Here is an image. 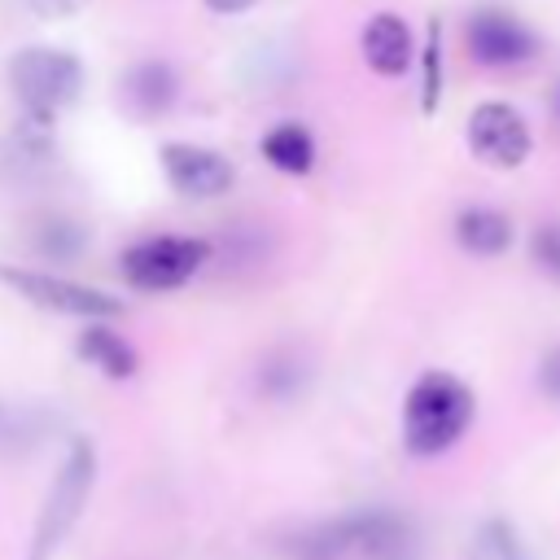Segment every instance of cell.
Returning a JSON list of instances; mask_svg holds the SVG:
<instances>
[{
    "instance_id": "8fae6325",
    "label": "cell",
    "mask_w": 560,
    "mask_h": 560,
    "mask_svg": "<svg viewBox=\"0 0 560 560\" xmlns=\"http://www.w3.org/2000/svg\"><path fill=\"white\" fill-rule=\"evenodd\" d=\"M363 61L385 74V79H398L407 74L411 57H416V39H411V26L398 18V13H376L368 26H363Z\"/></svg>"
},
{
    "instance_id": "6da1fadb",
    "label": "cell",
    "mask_w": 560,
    "mask_h": 560,
    "mask_svg": "<svg viewBox=\"0 0 560 560\" xmlns=\"http://www.w3.org/2000/svg\"><path fill=\"white\" fill-rule=\"evenodd\" d=\"M472 424V389L451 372H424L402 402V446L411 455L451 451Z\"/></svg>"
},
{
    "instance_id": "8992f818",
    "label": "cell",
    "mask_w": 560,
    "mask_h": 560,
    "mask_svg": "<svg viewBox=\"0 0 560 560\" xmlns=\"http://www.w3.org/2000/svg\"><path fill=\"white\" fill-rule=\"evenodd\" d=\"M464 48L477 66L508 70V66H525L538 52V35L508 9H477L464 22Z\"/></svg>"
},
{
    "instance_id": "44dd1931",
    "label": "cell",
    "mask_w": 560,
    "mask_h": 560,
    "mask_svg": "<svg viewBox=\"0 0 560 560\" xmlns=\"http://www.w3.org/2000/svg\"><path fill=\"white\" fill-rule=\"evenodd\" d=\"M206 4H210L214 13H228V18H232V13H245L254 0H206Z\"/></svg>"
},
{
    "instance_id": "ffe728a7",
    "label": "cell",
    "mask_w": 560,
    "mask_h": 560,
    "mask_svg": "<svg viewBox=\"0 0 560 560\" xmlns=\"http://www.w3.org/2000/svg\"><path fill=\"white\" fill-rule=\"evenodd\" d=\"M39 18H48V22H61V18H74V13H83L88 9V0H26Z\"/></svg>"
},
{
    "instance_id": "9c48e42d",
    "label": "cell",
    "mask_w": 560,
    "mask_h": 560,
    "mask_svg": "<svg viewBox=\"0 0 560 560\" xmlns=\"http://www.w3.org/2000/svg\"><path fill=\"white\" fill-rule=\"evenodd\" d=\"M337 525H341L346 551H359L363 560H416V534L398 512L372 508V512L346 516Z\"/></svg>"
},
{
    "instance_id": "5bb4252c",
    "label": "cell",
    "mask_w": 560,
    "mask_h": 560,
    "mask_svg": "<svg viewBox=\"0 0 560 560\" xmlns=\"http://www.w3.org/2000/svg\"><path fill=\"white\" fill-rule=\"evenodd\" d=\"M79 354H83L92 368H101L109 381L136 376V350L122 341V332H114V328H105V324H88V328H83Z\"/></svg>"
},
{
    "instance_id": "ac0fdd59",
    "label": "cell",
    "mask_w": 560,
    "mask_h": 560,
    "mask_svg": "<svg viewBox=\"0 0 560 560\" xmlns=\"http://www.w3.org/2000/svg\"><path fill=\"white\" fill-rule=\"evenodd\" d=\"M534 262L560 280V223H538L534 232Z\"/></svg>"
},
{
    "instance_id": "30bf717a",
    "label": "cell",
    "mask_w": 560,
    "mask_h": 560,
    "mask_svg": "<svg viewBox=\"0 0 560 560\" xmlns=\"http://www.w3.org/2000/svg\"><path fill=\"white\" fill-rule=\"evenodd\" d=\"M118 92H122V105H127L136 118H158V114H166V109L175 105V96H179V74H175L171 61L149 57V61H136V66L122 74Z\"/></svg>"
},
{
    "instance_id": "5b68a950",
    "label": "cell",
    "mask_w": 560,
    "mask_h": 560,
    "mask_svg": "<svg viewBox=\"0 0 560 560\" xmlns=\"http://www.w3.org/2000/svg\"><path fill=\"white\" fill-rule=\"evenodd\" d=\"M0 284H9L13 293H22L26 302H35L44 311L74 315V319H109L122 311L118 298L88 289V284H74V280L52 276V271H35V267H4L0 262Z\"/></svg>"
},
{
    "instance_id": "52a82bcc",
    "label": "cell",
    "mask_w": 560,
    "mask_h": 560,
    "mask_svg": "<svg viewBox=\"0 0 560 560\" xmlns=\"http://www.w3.org/2000/svg\"><path fill=\"white\" fill-rule=\"evenodd\" d=\"M468 149L477 162H486L494 171H512L529 158V127L512 105L481 101L468 114Z\"/></svg>"
},
{
    "instance_id": "9a60e30c",
    "label": "cell",
    "mask_w": 560,
    "mask_h": 560,
    "mask_svg": "<svg viewBox=\"0 0 560 560\" xmlns=\"http://www.w3.org/2000/svg\"><path fill=\"white\" fill-rule=\"evenodd\" d=\"M302 376H306V368L298 363V354H271L267 363H262V372H258V389L262 394H271V398H293V394H302Z\"/></svg>"
},
{
    "instance_id": "7402d4cb",
    "label": "cell",
    "mask_w": 560,
    "mask_h": 560,
    "mask_svg": "<svg viewBox=\"0 0 560 560\" xmlns=\"http://www.w3.org/2000/svg\"><path fill=\"white\" fill-rule=\"evenodd\" d=\"M551 122L560 127V79L551 83Z\"/></svg>"
},
{
    "instance_id": "ba28073f",
    "label": "cell",
    "mask_w": 560,
    "mask_h": 560,
    "mask_svg": "<svg viewBox=\"0 0 560 560\" xmlns=\"http://www.w3.org/2000/svg\"><path fill=\"white\" fill-rule=\"evenodd\" d=\"M162 171H166V184L179 197H197V201H210V197L228 192L232 179H236L232 162L219 149H206V144H192V140L162 144Z\"/></svg>"
},
{
    "instance_id": "277c9868",
    "label": "cell",
    "mask_w": 560,
    "mask_h": 560,
    "mask_svg": "<svg viewBox=\"0 0 560 560\" xmlns=\"http://www.w3.org/2000/svg\"><path fill=\"white\" fill-rule=\"evenodd\" d=\"M206 262H210V241L201 236H144L122 249L118 271L131 289L166 293V289L188 284Z\"/></svg>"
},
{
    "instance_id": "7a4b0ae2",
    "label": "cell",
    "mask_w": 560,
    "mask_h": 560,
    "mask_svg": "<svg viewBox=\"0 0 560 560\" xmlns=\"http://www.w3.org/2000/svg\"><path fill=\"white\" fill-rule=\"evenodd\" d=\"M92 481H96V446L88 438H74L48 494H44V508L35 516V538H31V560H48L66 534L74 529V521L83 516L88 508V494H92Z\"/></svg>"
},
{
    "instance_id": "7c38bea8",
    "label": "cell",
    "mask_w": 560,
    "mask_h": 560,
    "mask_svg": "<svg viewBox=\"0 0 560 560\" xmlns=\"http://www.w3.org/2000/svg\"><path fill=\"white\" fill-rule=\"evenodd\" d=\"M455 241L472 258H499L512 245V219L494 206H468L455 214Z\"/></svg>"
},
{
    "instance_id": "2e32d148",
    "label": "cell",
    "mask_w": 560,
    "mask_h": 560,
    "mask_svg": "<svg viewBox=\"0 0 560 560\" xmlns=\"http://www.w3.org/2000/svg\"><path fill=\"white\" fill-rule=\"evenodd\" d=\"M35 249H39L44 258L66 262V258H74V254L83 249V228L70 223V219H44V223L35 228Z\"/></svg>"
},
{
    "instance_id": "e0dca14e",
    "label": "cell",
    "mask_w": 560,
    "mask_h": 560,
    "mask_svg": "<svg viewBox=\"0 0 560 560\" xmlns=\"http://www.w3.org/2000/svg\"><path fill=\"white\" fill-rule=\"evenodd\" d=\"M420 57H424V109H438V96H442V35H438V26H429Z\"/></svg>"
},
{
    "instance_id": "d6986e66",
    "label": "cell",
    "mask_w": 560,
    "mask_h": 560,
    "mask_svg": "<svg viewBox=\"0 0 560 560\" xmlns=\"http://www.w3.org/2000/svg\"><path fill=\"white\" fill-rule=\"evenodd\" d=\"M538 389H542L551 402H560V346H551V350L542 354V363H538Z\"/></svg>"
},
{
    "instance_id": "4fadbf2b",
    "label": "cell",
    "mask_w": 560,
    "mask_h": 560,
    "mask_svg": "<svg viewBox=\"0 0 560 560\" xmlns=\"http://www.w3.org/2000/svg\"><path fill=\"white\" fill-rule=\"evenodd\" d=\"M262 158L284 171V175H306L315 166V136L302 127V122H276L267 136H262Z\"/></svg>"
},
{
    "instance_id": "3957f363",
    "label": "cell",
    "mask_w": 560,
    "mask_h": 560,
    "mask_svg": "<svg viewBox=\"0 0 560 560\" xmlns=\"http://www.w3.org/2000/svg\"><path fill=\"white\" fill-rule=\"evenodd\" d=\"M9 83L31 122H52L83 88V66L66 48H22L9 61Z\"/></svg>"
}]
</instances>
